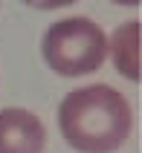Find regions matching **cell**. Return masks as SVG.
<instances>
[{"label": "cell", "instance_id": "obj_1", "mask_svg": "<svg viewBox=\"0 0 142 153\" xmlns=\"http://www.w3.org/2000/svg\"><path fill=\"white\" fill-rule=\"evenodd\" d=\"M58 127L67 145L81 153H113L134 127L131 104L107 84H90L67 93L58 107Z\"/></svg>", "mask_w": 142, "mask_h": 153}, {"label": "cell", "instance_id": "obj_2", "mask_svg": "<svg viewBox=\"0 0 142 153\" xmlns=\"http://www.w3.org/2000/svg\"><path fill=\"white\" fill-rule=\"evenodd\" d=\"M107 58V35L90 17H67L44 35V61L58 75H90Z\"/></svg>", "mask_w": 142, "mask_h": 153}, {"label": "cell", "instance_id": "obj_3", "mask_svg": "<svg viewBox=\"0 0 142 153\" xmlns=\"http://www.w3.org/2000/svg\"><path fill=\"white\" fill-rule=\"evenodd\" d=\"M47 130L35 113L23 107L0 110V153H44Z\"/></svg>", "mask_w": 142, "mask_h": 153}, {"label": "cell", "instance_id": "obj_4", "mask_svg": "<svg viewBox=\"0 0 142 153\" xmlns=\"http://www.w3.org/2000/svg\"><path fill=\"white\" fill-rule=\"evenodd\" d=\"M119 75L128 81H139V20H128L113 32L107 43Z\"/></svg>", "mask_w": 142, "mask_h": 153}, {"label": "cell", "instance_id": "obj_5", "mask_svg": "<svg viewBox=\"0 0 142 153\" xmlns=\"http://www.w3.org/2000/svg\"><path fill=\"white\" fill-rule=\"evenodd\" d=\"M26 6H32V9H61V6H70V3H75V0H23Z\"/></svg>", "mask_w": 142, "mask_h": 153}, {"label": "cell", "instance_id": "obj_6", "mask_svg": "<svg viewBox=\"0 0 142 153\" xmlns=\"http://www.w3.org/2000/svg\"><path fill=\"white\" fill-rule=\"evenodd\" d=\"M116 6H139V0H113Z\"/></svg>", "mask_w": 142, "mask_h": 153}]
</instances>
